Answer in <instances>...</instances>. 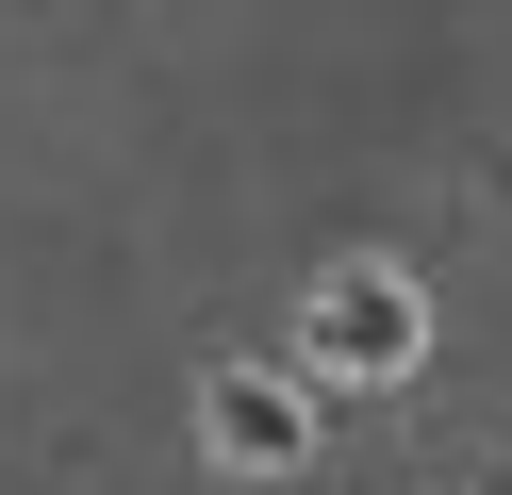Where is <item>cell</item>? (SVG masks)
<instances>
[{"instance_id":"6da1fadb","label":"cell","mask_w":512,"mask_h":495,"mask_svg":"<svg viewBox=\"0 0 512 495\" xmlns=\"http://www.w3.org/2000/svg\"><path fill=\"white\" fill-rule=\"evenodd\" d=\"M430 363V297H413V264H331L314 281V330H298V380H413Z\"/></svg>"},{"instance_id":"7a4b0ae2","label":"cell","mask_w":512,"mask_h":495,"mask_svg":"<svg viewBox=\"0 0 512 495\" xmlns=\"http://www.w3.org/2000/svg\"><path fill=\"white\" fill-rule=\"evenodd\" d=\"M199 429H215V462H232V479H281V462H314V380L232 363V380L199 396Z\"/></svg>"}]
</instances>
